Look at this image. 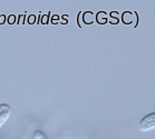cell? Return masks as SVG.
I'll return each instance as SVG.
<instances>
[{
    "instance_id": "cell-1",
    "label": "cell",
    "mask_w": 155,
    "mask_h": 139,
    "mask_svg": "<svg viewBox=\"0 0 155 139\" xmlns=\"http://www.w3.org/2000/svg\"><path fill=\"white\" fill-rule=\"evenodd\" d=\"M155 127V112H151L143 117L140 121V129L142 131H148Z\"/></svg>"
},
{
    "instance_id": "cell-2",
    "label": "cell",
    "mask_w": 155,
    "mask_h": 139,
    "mask_svg": "<svg viewBox=\"0 0 155 139\" xmlns=\"http://www.w3.org/2000/svg\"><path fill=\"white\" fill-rule=\"evenodd\" d=\"M11 115V107L8 104H0V128L5 125Z\"/></svg>"
},
{
    "instance_id": "cell-3",
    "label": "cell",
    "mask_w": 155,
    "mask_h": 139,
    "mask_svg": "<svg viewBox=\"0 0 155 139\" xmlns=\"http://www.w3.org/2000/svg\"><path fill=\"white\" fill-rule=\"evenodd\" d=\"M32 139H48L46 137V135L41 131V130H36L32 134Z\"/></svg>"
}]
</instances>
